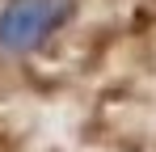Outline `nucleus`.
<instances>
[{
  "instance_id": "f257e3e1",
  "label": "nucleus",
  "mask_w": 156,
  "mask_h": 152,
  "mask_svg": "<svg viewBox=\"0 0 156 152\" xmlns=\"http://www.w3.org/2000/svg\"><path fill=\"white\" fill-rule=\"evenodd\" d=\"M76 17V0H4L0 4V55L26 59L42 51Z\"/></svg>"
}]
</instances>
